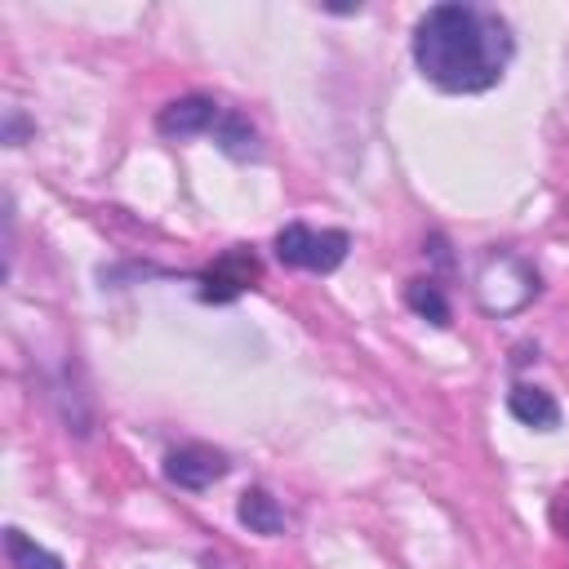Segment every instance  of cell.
I'll return each instance as SVG.
<instances>
[{
    "instance_id": "1",
    "label": "cell",
    "mask_w": 569,
    "mask_h": 569,
    "mask_svg": "<svg viewBox=\"0 0 569 569\" xmlns=\"http://www.w3.org/2000/svg\"><path fill=\"white\" fill-rule=\"evenodd\" d=\"M409 49L418 76L440 93H485L507 76L516 58V36L502 13L445 0L413 22Z\"/></svg>"
},
{
    "instance_id": "2",
    "label": "cell",
    "mask_w": 569,
    "mask_h": 569,
    "mask_svg": "<svg viewBox=\"0 0 569 569\" xmlns=\"http://www.w3.org/2000/svg\"><path fill=\"white\" fill-rule=\"evenodd\" d=\"M476 293H480V307H485V311H498V316L520 311V307L538 293V271H533L525 258L498 249V253L485 258V267H480V276H476Z\"/></svg>"
},
{
    "instance_id": "3",
    "label": "cell",
    "mask_w": 569,
    "mask_h": 569,
    "mask_svg": "<svg viewBox=\"0 0 569 569\" xmlns=\"http://www.w3.org/2000/svg\"><path fill=\"white\" fill-rule=\"evenodd\" d=\"M347 249H351V236L338 231V227L316 231L307 222H289V227L276 231V258L284 267H298V271H320L325 276V271L342 267Z\"/></svg>"
},
{
    "instance_id": "4",
    "label": "cell",
    "mask_w": 569,
    "mask_h": 569,
    "mask_svg": "<svg viewBox=\"0 0 569 569\" xmlns=\"http://www.w3.org/2000/svg\"><path fill=\"white\" fill-rule=\"evenodd\" d=\"M227 471H231L227 453H218L209 445H182V449H169L164 453V480L178 485V489H191V493L218 485Z\"/></svg>"
},
{
    "instance_id": "5",
    "label": "cell",
    "mask_w": 569,
    "mask_h": 569,
    "mask_svg": "<svg viewBox=\"0 0 569 569\" xmlns=\"http://www.w3.org/2000/svg\"><path fill=\"white\" fill-rule=\"evenodd\" d=\"M253 280H258V258H253V249L236 244V249H227V253L200 276V298H204V302H231V298H240Z\"/></svg>"
},
{
    "instance_id": "6",
    "label": "cell",
    "mask_w": 569,
    "mask_h": 569,
    "mask_svg": "<svg viewBox=\"0 0 569 569\" xmlns=\"http://www.w3.org/2000/svg\"><path fill=\"white\" fill-rule=\"evenodd\" d=\"M218 116H222V107H218L213 98H204V93H182V98H173V102L160 107L156 129H160L164 138H196V133H213Z\"/></svg>"
},
{
    "instance_id": "7",
    "label": "cell",
    "mask_w": 569,
    "mask_h": 569,
    "mask_svg": "<svg viewBox=\"0 0 569 569\" xmlns=\"http://www.w3.org/2000/svg\"><path fill=\"white\" fill-rule=\"evenodd\" d=\"M507 409H511L516 422H525V427H533V431H551V427L560 422V405H556V396L542 391V387H529V382L511 387Z\"/></svg>"
},
{
    "instance_id": "8",
    "label": "cell",
    "mask_w": 569,
    "mask_h": 569,
    "mask_svg": "<svg viewBox=\"0 0 569 569\" xmlns=\"http://www.w3.org/2000/svg\"><path fill=\"white\" fill-rule=\"evenodd\" d=\"M236 516H240V525H244L249 533H262V538H280V533H284V511H280V502H276L267 489H258V485L240 493Z\"/></svg>"
},
{
    "instance_id": "9",
    "label": "cell",
    "mask_w": 569,
    "mask_h": 569,
    "mask_svg": "<svg viewBox=\"0 0 569 569\" xmlns=\"http://www.w3.org/2000/svg\"><path fill=\"white\" fill-rule=\"evenodd\" d=\"M213 142H218V151H227L231 160H258V156H262L253 124H249L244 116H236V111H222V116H218Z\"/></svg>"
},
{
    "instance_id": "10",
    "label": "cell",
    "mask_w": 569,
    "mask_h": 569,
    "mask_svg": "<svg viewBox=\"0 0 569 569\" xmlns=\"http://www.w3.org/2000/svg\"><path fill=\"white\" fill-rule=\"evenodd\" d=\"M4 556H9V565L13 569H67L62 565V556H53L49 547H40L36 538H27L22 529H4Z\"/></svg>"
},
{
    "instance_id": "11",
    "label": "cell",
    "mask_w": 569,
    "mask_h": 569,
    "mask_svg": "<svg viewBox=\"0 0 569 569\" xmlns=\"http://www.w3.org/2000/svg\"><path fill=\"white\" fill-rule=\"evenodd\" d=\"M405 302H409L413 316H422V320H431L440 329L449 325V298H445V289L436 280H409L405 284Z\"/></svg>"
},
{
    "instance_id": "12",
    "label": "cell",
    "mask_w": 569,
    "mask_h": 569,
    "mask_svg": "<svg viewBox=\"0 0 569 569\" xmlns=\"http://www.w3.org/2000/svg\"><path fill=\"white\" fill-rule=\"evenodd\" d=\"M22 133H27V124H22L18 116H9V133H4V138H9L13 147H18V138H22Z\"/></svg>"
},
{
    "instance_id": "13",
    "label": "cell",
    "mask_w": 569,
    "mask_h": 569,
    "mask_svg": "<svg viewBox=\"0 0 569 569\" xmlns=\"http://www.w3.org/2000/svg\"><path fill=\"white\" fill-rule=\"evenodd\" d=\"M565 533H569V507H565Z\"/></svg>"
}]
</instances>
